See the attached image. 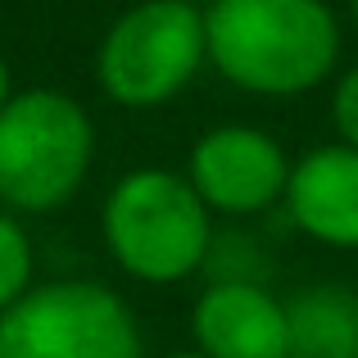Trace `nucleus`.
<instances>
[{
    "label": "nucleus",
    "mask_w": 358,
    "mask_h": 358,
    "mask_svg": "<svg viewBox=\"0 0 358 358\" xmlns=\"http://www.w3.org/2000/svg\"><path fill=\"white\" fill-rule=\"evenodd\" d=\"M286 213L308 241L331 250H358V150L317 145L290 164Z\"/></svg>",
    "instance_id": "6e6552de"
},
{
    "label": "nucleus",
    "mask_w": 358,
    "mask_h": 358,
    "mask_svg": "<svg viewBox=\"0 0 358 358\" xmlns=\"http://www.w3.org/2000/svg\"><path fill=\"white\" fill-rule=\"evenodd\" d=\"M191 341L204 358H290L286 304L250 277H222L195 299Z\"/></svg>",
    "instance_id": "0eeeda50"
},
{
    "label": "nucleus",
    "mask_w": 358,
    "mask_h": 358,
    "mask_svg": "<svg viewBox=\"0 0 358 358\" xmlns=\"http://www.w3.org/2000/svg\"><path fill=\"white\" fill-rule=\"evenodd\" d=\"M350 18H354V27H358V0H350Z\"/></svg>",
    "instance_id": "2eb2a0df"
},
{
    "label": "nucleus",
    "mask_w": 358,
    "mask_h": 358,
    "mask_svg": "<svg viewBox=\"0 0 358 358\" xmlns=\"http://www.w3.org/2000/svg\"><path fill=\"white\" fill-rule=\"evenodd\" d=\"M209 64L268 100L322 87L341 64V18L327 0H218L204 9Z\"/></svg>",
    "instance_id": "f257e3e1"
},
{
    "label": "nucleus",
    "mask_w": 358,
    "mask_h": 358,
    "mask_svg": "<svg viewBox=\"0 0 358 358\" xmlns=\"http://www.w3.org/2000/svg\"><path fill=\"white\" fill-rule=\"evenodd\" d=\"M164 358H204L200 350H186V354H164Z\"/></svg>",
    "instance_id": "4468645a"
},
{
    "label": "nucleus",
    "mask_w": 358,
    "mask_h": 358,
    "mask_svg": "<svg viewBox=\"0 0 358 358\" xmlns=\"http://www.w3.org/2000/svg\"><path fill=\"white\" fill-rule=\"evenodd\" d=\"M209 59L204 9L186 0H141L114 18L96 50V78L122 109H155L182 96Z\"/></svg>",
    "instance_id": "20e7f679"
},
{
    "label": "nucleus",
    "mask_w": 358,
    "mask_h": 358,
    "mask_svg": "<svg viewBox=\"0 0 358 358\" xmlns=\"http://www.w3.org/2000/svg\"><path fill=\"white\" fill-rule=\"evenodd\" d=\"M186 182L200 191L209 213L245 218V213H263L277 200H286L290 159L272 131L250 127V122H222L191 145Z\"/></svg>",
    "instance_id": "423d86ee"
},
{
    "label": "nucleus",
    "mask_w": 358,
    "mask_h": 358,
    "mask_svg": "<svg viewBox=\"0 0 358 358\" xmlns=\"http://www.w3.org/2000/svg\"><path fill=\"white\" fill-rule=\"evenodd\" d=\"M105 245L127 277L145 286H173L209 263L213 222L186 173L131 168L105 195Z\"/></svg>",
    "instance_id": "f03ea898"
},
{
    "label": "nucleus",
    "mask_w": 358,
    "mask_h": 358,
    "mask_svg": "<svg viewBox=\"0 0 358 358\" xmlns=\"http://www.w3.org/2000/svg\"><path fill=\"white\" fill-rule=\"evenodd\" d=\"M0 358H145L136 313L105 281H45L0 313Z\"/></svg>",
    "instance_id": "39448f33"
},
{
    "label": "nucleus",
    "mask_w": 358,
    "mask_h": 358,
    "mask_svg": "<svg viewBox=\"0 0 358 358\" xmlns=\"http://www.w3.org/2000/svg\"><path fill=\"white\" fill-rule=\"evenodd\" d=\"M96 159V122L50 87L14 91L0 109V200L18 213H50L82 191Z\"/></svg>",
    "instance_id": "7ed1b4c3"
},
{
    "label": "nucleus",
    "mask_w": 358,
    "mask_h": 358,
    "mask_svg": "<svg viewBox=\"0 0 358 358\" xmlns=\"http://www.w3.org/2000/svg\"><path fill=\"white\" fill-rule=\"evenodd\" d=\"M9 96H14V87H9V64L0 59V109L9 105Z\"/></svg>",
    "instance_id": "f8f14e48"
},
{
    "label": "nucleus",
    "mask_w": 358,
    "mask_h": 358,
    "mask_svg": "<svg viewBox=\"0 0 358 358\" xmlns=\"http://www.w3.org/2000/svg\"><path fill=\"white\" fill-rule=\"evenodd\" d=\"M331 122L341 131V145H354L358 150V64L345 69L336 78V91H331Z\"/></svg>",
    "instance_id": "9b49d317"
},
{
    "label": "nucleus",
    "mask_w": 358,
    "mask_h": 358,
    "mask_svg": "<svg viewBox=\"0 0 358 358\" xmlns=\"http://www.w3.org/2000/svg\"><path fill=\"white\" fill-rule=\"evenodd\" d=\"M32 268L36 259H32V241H27L23 222L0 213V313L32 290Z\"/></svg>",
    "instance_id": "9d476101"
},
{
    "label": "nucleus",
    "mask_w": 358,
    "mask_h": 358,
    "mask_svg": "<svg viewBox=\"0 0 358 358\" xmlns=\"http://www.w3.org/2000/svg\"><path fill=\"white\" fill-rule=\"evenodd\" d=\"M186 5H195V9H213L218 0H186Z\"/></svg>",
    "instance_id": "ddd939ff"
},
{
    "label": "nucleus",
    "mask_w": 358,
    "mask_h": 358,
    "mask_svg": "<svg viewBox=\"0 0 358 358\" xmlns=\"http://www.w3.org/2000/svg\"><path fill=\"white\" fill-rule=\"evenodd\" d=\"M286 327L290 358H358V290L336 281L299 290L286 299Z\"/></svg>",
    "instance_id": "1a4fd4ad"
}]
</instances>
